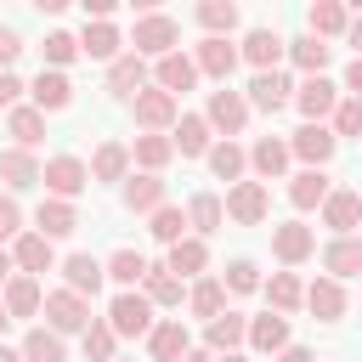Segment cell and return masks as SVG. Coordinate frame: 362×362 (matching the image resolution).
Masks as SVG:
<instances>
[{"instance_id": "48", "label": "cell", "mask_w": 362, "mask_h": 362, "mask_svg": "<svg viewBox=\"0 0 362 362\" xmlns=\"http://www.w3.org/2000/svg\"><path fill=\"white\" fill-rule=\"evenodd\" d=\"M147 221H153L147 232H153L158 243H181V238H187V209H175V204H164V209H153Z\"/></svg>"}, {"instance_id": "31", "label": "cell", "mask_w": 362, "mask_h": 362, "mask_svg": "<svg viewBox=\"0 0 362 362\" xmlns=\"http://www.w3.org/2000/svg\"><path fill=\"white\" fill-rule=\"evenodd\" d=\"M164 266H170L175 277H204V272H209V243L187 232L181 243H170V260H164Z\"/></svg>"}, {"instance_id": "56", "label": "cell", "mask_w": 362, "mask_h": 362, "mask_svg": "<svg viewBox=\"0 0 362 362\" xmlns=\"http://www.w3.org/2000/svg\"><path fill=\"white\" fill-rule=\"evenodd\" d=\"M277 362H317L305 345H288V351H277Z\"/></svg>"}, {"instance_id": "10", "label": "cell", "mask_w": 362, "mask_h": 362, "mask_svg": "<svg viewBox=\"0 0 362 362\" xmlns=\"http://www.w3.org/2000/svg\"><path fill=\"white\" fill-rule=\"evenodd\" d=\"M283 51H288V40H283L277 28H249V34H243V45H238V57H243V62H255V74H272V68L283 62Z\"/></svg>"}, {"instance_id": "24", "label": "cell", "mask_w": 362, "mask_h": 362, "mask_svg": "<svg viewBox=\"0 0 362 362\" xmlns=\"http://www.w3.org/2000/svg\"><path fill=\"white\" fill-rule=\"evenodd\" d=\"M192 62H198V74H209V79H221V85H226V79H232V68H238V45H232V40H209V34H204Z\"/></svg>"}, {"instance_id": "55", "label": "cell", "mask_w": 362, "mask_h": 362, "mask_svg": "<svg viewBox=\"0 0 362 362\" xmlns=\"http://www.w3.org/2000/svg\"><path fill=\"white\" fill-rule=\"evenodd\" d=\"M345 96L362 102V57H351V68H345Z\"/></svg>"}, {"instance_id": "62", "label": "cell", "mask_w": 362, "mask_h": 362, "mask_svg": "<svg viewBox=\"0 0 362 362\" xmlns=\"http://www.w3.org/2000/svg\"><path fill=\"white\" fill-rule=\"evenodd\" d=\"M6 322H11V317H6V300H0V328H6Z\"/></svg>"}, {"instance_id": "40", "label": "cell", "mask_w": 362, "mask_h": 362, "mask_svg": "<svg viewBox=\"0 0 362 362\" xmlns=\"http://www.w3.org/2000/svg\"><path fill=\"white\" fill-rule=\"evenodd\" d=\"M102 272H107L119 288H136V283L147 277V255H141V249H113V255L102 260Z\"/></svg>"}, {"instance_id": "39", "label": "cell", "mask_w": 362, "mask_h": 362, "mask_svg": "<svg viewBox=\"0 0 362 362\" xmlns=\"http://www.w3.org/2000/svg\"><path fill=\"white\" fill-rule=\"evenodd\" d=\"M221 221H226L221 198H215V192H192V204H187V226H192V238H209V232H221Z\"/></svg>"}, {"instance_id": "34", "label": "cell", "mask_w": 362, "mask_h": 362, "mask_svg": "<svg viewBox=\"0 0 362 362\" xmlns=\"http://www.w3.org/2000/svg\"><path fill=\"white\" fill-rule=\"evenodd\" d=\"M260 288H266V300H272V311H277V317H288V311H300V305H305V283H300L294 272H272Z\"/></svg>"}, {"instance_id": "51", "label": "cell", "mask_w": 362, "mask_h": 362, "mask_svg": "<svg viewBox=\"0 0 362 362\" xmlns=\"http://www.w3.org/2000/svg\"><path fill=\"white\" fill-rule=\"evenodd\" d=\"M328 119H334V124H328L334 141H339V136H362V102H356V96H339V107H334Z\"/></svg>"}, {"instance_id": "53", "label": "cell", "mask_w": 362, "mask_h": 362, "mask_svg": "<svg viewBox=\"0 0 362 362\" xmlns=\"http://www.w3.org/2000/svg\"><path fill=\"white\" fill-rule=\"evenodd\" d=\"M17 51H23V40H17V28H6V23H0V74H11V62H17Z\"/></svg>"}, {"instance_id": "12", "label": "cell", "mask_w": 362, "mask_h": 362, "mask_svg": "<svg viewBox=\"0 0 362 362\" xmlns=\"http://www.w3.org/2000/svg\"><path fill=\"white\" fill-rule=\"evenodd\" d=\"M243 102H249V107H260V113H277V107H288V102H294V85H288V74H283V68H272V74H255V79H249Z\"/></svg>"}, {"instance_id": "3", "label": "cell", "mask_w": 362, "mask_h": 362, "mask_svg": "<svg viewBox=\"0 0 362 362\" xmlns=\"http://www.w3.org/2000/svg\"><path fill=\"white\" fill-rule=\"evenodd\" d=\"M107 328H113L119 339L153 334V305H147V294H141V288H119L113 305H107Z\"/></svg>"}, {"instance_id": "16", "label": "cell", "mask_w": 362, "mask_h": 362, "mask_svg": "<svg viewBox=\"0 0 362 362\" xmlns=\"http://www.w3.org/2000/svg\"><path fill=\"white\" fill-rule=\"evenodd\" d=\"M107 283V272H102V260L96 255H68L62 260V288L68 294H79V300H96V288Z\"/></svg>"}, {"instance_id": "8", "label": "cell", "mask_w": 362, "mask_h": 362, "mask_svg": "<svg viewBox=\"0 0 362 362\" xmlns=\"http://www.w3.org/2000/svg\"><path fill=\"white\" fill-rule=\"evenodd\" d=\"M334 130L328 124H300L294 136H288V158H305V170H322L328 158H334Z\"/></svg>"}, {"instance_id": "59", "label": "cell", "mask_w": 362, "mask_h": 362, "mask_svg": "<svg viewBox=\"0 0 362 362\" xmlns=\"http://www.w3.org/2000/svg\"><path fill=\"white\" fill-rule=\"evenodd\" d=\"M215 362H255V356H243V351H226V356H215Z\"/></svg>"}, {"instance_id": "49", "label": "cell", "mask_w": 362, "mask_h": 362, "mask_svg": "<svg viewBox=\"0 0 362 362\" xmlns=\"http://www.w3.org/2000/svg\"><path fill=\"white\" fill-rule=\"evenodd\" d=\"M40 57H45V68H57V74H62V68L79 57V34H62V28H57V34H45Z\"/></svg>"}, {"instance_id": "13", "label": "cell", "mask_w": 362, "mask_h": 362, "mask_svg": "<svg viewBox=\"0 0 362 362\" xmlns=\"http://www.w3.org/2000/svg\"><path fill=\"white\" fill-rule=\"evenodd\" d=\"M294 107L305 113V124H322V119L339 107V85H334L328 74H317V79H305V85L294 90Z\"/></svg>"}, {"instance_id": "47", "label": "cell", "mask_w": 362, "mask_h": 362, "mask_svg": "<svg viewBox=\"0 0 362 362\" xmlns=\"http://www.w3.org/2000/svg\"><path fill=\"white\" fill-rule=\"evenodd\" d=\"M79 339H85V362H113V345H119V334L107 328V317H90V328H85Z\"/></svg>"}, {"instance_id": "20", "label": "cell", "mask_w": 362, "mask_h": 362, "mask_svg": "<svg viewBox=\"0 0 362 362\" xmlns=\"http://www.w3.org/2000/svg\"><path fill=\"white\" fill-rule=\"evenodd\" d=\"M28 96H34V107H40V113H62V107L74 102V79H68V74H57V68H40V79L28 85Z\"/></svg>"}, {"instance_id": "50", "label": "cell", "mask_w": 362, "mask_h": 362, "mask_svg": "<svg viewBox=\"0 0 362 362\" xmlns=\"http://www.w3.org/2000/svg\"><path fill=\"white\" fill-rule=\"evenodd\" d=\"M221 288H232V294H255V288H260V266H255V260H232V266L221 272Z\"/></svg>"}, {"instance_id": "19", "label": "cell", "mask_w": 362, "mask_h": 362, "mask_svg": "<svg viewBox=\"0 0 362 362\" xmlns=\"http://www.w3.org/2000/svg\"><path fill=\"white\" fill-rule=\"evenodd\" d=\"M153 85H158V90H170V96H181V90H192V85H198V62H192L187 51H170V57H158Z\"/></svg>"}, {"instance_id": "6", "label": "cell", "mask_w": 362, "mask_h": 362, "mask_svg": "<svg viewBox=\"0 0 362 362\" xmlns=\"http://www.w3.org/2000/svg\"><path fill=\"white\" fill-rule=\"evenodd\" d=\"M204 124L209 130H221L226 141L249 124V102H243V90H232V85H221V90H209V107H204Z\"/></svg>"}, {"instance_id": "38", "label": "cell", "mask_w": 362, "mask_h": 362, "mask_svg": "<svg viewBox=\"0 0 362 362\" xmlns=\"http://www.w3.org/2000/svg\"><path fill=\"white\" fill-rule=\"evenodd\" d=\"M187 311L204 317V322H215V317L226 311V288H221V277H198V283L187 288Z\"/></svg>"}, {"instance_id": "2", "label": "cell", "mask_w": 362, "mask_h": 362, "mask_svg": "<svg viewBox=\"0 0 362 362\" xmlns=\"http://www.w3.org/2000/svg\"><path fill=\"white\" fill-rule=\"evenodd\" d=\"M40 187H45L51 198L74 204V198L90 187V170H85V158H74V153H57V158H45V164H40Z\"/></svg>"}, {"instance_id": "1", "label": "cell", "mask_w": 362, "mask_h": 362, "mask_svg": "<svg viewBox=\"0 0 362 362\" xmlns=\"http://www.w3.org/2000/svg\"><path fill=\"white\" fill-rule=\"evenodd\" d=\"M181 45V23L175 17H164V11H147V17H136V34H130V51L136 57H170Z\"/></svg>"}, {"instance_id": "4", "label": "cell", "mask_w": 362, "mask_h": 362, "mask_svg": "<svg viewBox=\"0 0 362 362\" xmlns=\"http://www.w3.org/2000/svg\"><path fill=\"white\" fill-rule=\"evenodd\" d=\"M40 311H45V328H51V334H85V328H90V300H79V294H68V288H51Z\"/></svg>"}, {"instance_id": "52", "label": "cell", "mask_w": 362, "mask_h": 362, "mask_svg": "<svg viewBox=\"0 0 362 362\" xmlns=\"http://www.w3.org/2000/svg\"><path fill=\"white\" fill-rule=\"evenodd\" d=\"M23 232V209H17V198L11 192H0V243L6 238H17Z\"/></svg>"}, {"instance_id": "35", "label": "cell", "mask_w": 362, "mask_h": 362, "mask_svg": "<svg viewBox=\"0 0 362 362\" xmlns=\"http://www.w3.org/2000/svg\"><path fill=\"white\" fill-rule=\"evenodd\" d=\"M322 272L339 283V277H356L362 272V238H334L328 249H322Z\"/></svg>"}, {"instance_id": "41", "label": "cell", "mask_w": 362, "mask_h": 362, "mask_svg": "<svg viewBox=\"0 0 362 362\" xmlns=\"http://www.w3.org/2000/svg\"><path fill=\"white\" fill-rule=\"evenodd\" d=\"M23 362H68L62 334H51L45 322H40V328H28V334H23Z\"/></svg>"}, {"instance_id": "27", "label": "cell", "mask_w": 362, "mask_h": 362, "mask_svg": "<svg viewBox=\"0 0 362 362\" xmlns=\"http://www.w3.org/2000/svg\"><path fill=\"white\" fill-rule=\"evenodd\" d=\"M243 345H255L260 356H277V351H288V317H277V311H266V317H249V339Z\"/></svg>"}, {"instance_id": "26", "label": "cell", "mask_w": 362, "mask_h": 362, "mask_svg": "<svg viewBox=\"0 0 362 362\" xmlns=\"http://www.w3.org/2000/svg\"><path fill=\"white\" fill-rule=\"evenodd\" d=\"M345 305H351V300H345V288H339L334 277H317V283L305 288V311H311L317 322H339Z\"/></svg>"}, {"instance_id": "58", "label": "cell", "mask_w": 362, "mask_h": 362, "mask_svg": "<svg viewBox=\"0 0 362 362\" xmlns=\"http://www.w3.org/2000/svg\"><path fill=\"white\" fill-rule=\"evenodd\" d=\"M345 40H351V45H356V57H362V17H356V23L345 28Z\"/></svg>"}, {"instance_id": "29", "label": "cell", "mask_w": 362, "mask_h": 362, "mask_svg": "<svg viewBox=\"0 0 362 362\" xmlns=\"http://www.w3.org/2000/svg\"><path fill=\"white\" fill-rule=\"evenodd\" d=\"M124 209L130 215H153V209H164V181L158 175H124Z\"/></svg>"}, {"instance_id": "54", "label": "cell", "mask_w": 362, "mask_h": 362, "mask_svg": "<svg viewBox=\"0 0 362 362\" xmlns=\"http://www.w3.org/2000/svg\"><path fill=\"white\" fill-rule=\"evenodd\" d=\"M23 90H28V85H23L17 74H0V107H6V113L17 107V96H23Z\"/></svg>"}, {"instance_id": "60", "label": "cell", "mask_w": 362, "mask_h": 362, "mask_svg": "<svg viewBox=\"0 0 362 362\" xmlns=\"http://www.w3.org/2000/svg\"><path fill=\"white\" fill-rule=\"evenodd\" d=\"M0 362H23V351H11V345H0Z\"/></svg>"}, {"instance_id": "9", "label": "cell", "mask_w": 362, "mask_h": 362, "mask_svg": "<svg viewBox=\"0 0 362 362\" xmlns=\"http://www.w3.org/2000/svg\"><path fill=\"white\" fill-rule=\"evenodd\" d=\"M272 255H277L283 266H300V260L317 255V232H311L305 221H283V226H272Z\"/></svg>"}, {"instance_id": "21", "label": "cell", "mask_w": 362, "mask_h": 362, "mask_svg": "<svg viewBox=\"0 0 362 362\" xmlns=\"http://www.w3.org/2000/svg\"><path fill=\"white\" fill-rule=\"evenodd\" d=\"M209 136H215V130L204 124V113H181V119H175V130H170V147H175L181 158H204V153L215 147Z\"/></svg>"}, {"instance_id": "11", "label": "cell", "mask_w": 362, "mask_h": 362, "mask_svg": "<svg viewBox=\"0 0 362 362\" xmlns=\"http://www.w3.org/2000/svg\"><path fill=\"white\" fill-rule=\"evenodd\" d=\"M141 90H147V57L124 51L119 62H107V96H119V102H136Z\"/></svg>"}, {"instance_id": "33", "label": "cell", "mask_w": 362, "mask_h": 362, "mask_svg": "<svg viewBox=\"0 0 362 362\" xmlns=\"http://www.w3.org/2000/svg\"><path fill=\"white\" fill-rule=\"evenodd\" d=\"M85 170H90V181H124L130 175V147L124 141H102Z\"/></svg>"}, {"instance_id": "7", "label": "cell", "mask_w": 362, "mask_h": 362, "mask_svg": "<svg viewBox=\"0 0 362 362\" xmlns=\"http://www.w3.org/2000/svg\"><path fill=\"white\" fill-rule=\"evenodd\" d=\"M238 226H260L266 215H272V192L260 187V181H238V187H226V204H221Z\"/></svg>"}, {"instance_id": "25", "label": "cell", "mask_w": 362, "mask_h": 362, "mask_svg": "<svg viewBox=\"0 0 362 362\" xmlns=\"http://www.w3.org/2000/svg\"><path fill=\"white\" fill-rule=\"evenodd\" d=\"M0 300H6V317L17 322V317H34L40 305H45V294H40V277H6V288H0Z\"/></svg>"}, {"instance_id": "14", "label": "cell", "mask_w": 362, "mask_h": 362, "mask_svg": "<svg viewBox=\"0 0 362 362\" xmlns=\"http://www.w3.org/2000/svg\"><path fill=\"white\" fill-rule=\"evenodd\" d=\"M356 221H362V192L334 187V192L322 198V226H328L334 238H351V232H356Z\"/></svg>"}, {"instance_id": "57", "label": "cell", "mask_w": 362, "mask_h": 362, "mask_svg": "<svg viewBox=\"0 0 362 362\" xmlns=\"http://www.w3.org/2000/svg\"><path fill=\"white\" fill-rule=\"evenodd\" d=\"M6 277H17V266H11V249L0 243V283H6Z\"/></svg>"}, {"instance_id": "28", "label": "cell", "mask_w": 362, "mask_h": 362, "mask_svg": "<svg viewBox=\"0 0 362 362\" xmlns=\"http://www.w3.org/2000/svg\"><path fill=\"white\" fill-rule=\"evenodd\" d=\"M249 170L260 175V187H266V181H277V175L288 170V141H277V136H260V141L249 147Z\"/></svg>"}, {"instance_id": "15", "label": "cell", "mask_w": 362, "mask_h": 362, "mask_svg": "<svg viewBox=\"0 0 362 362\" xmlns=\"http://www.w3.org/2000/svg\"><path fill=\"white\" fill-rule=\"evenodd\" d=\"M11 266H17L23 277H40V272L57 266V249H51L40 232H17V238H11Z\"/></svg>"}, {"instance_id": "43", "label": "cell", "mask_w": 362, "mask_h": 362, "mask_svg": "<svg viewBox=\"0 0 362 362\" xmlns=\"http://www.w3.org/2000/svg\"><path fill=\"white\" fill-rule=\"evenodd\" d=\"M204 158H209V170H215L221 181H232V187H238V181H243V170H249V153H243L238 141H215Z\"/></svg>"}, {"instance_id": "63", "label": "cell", "mask_w": 362, "mask_h": 362, "mask_svg": "<svg viewBox=\"0 0 362 362\" xmlns=\"http://www.w3.org/2000/svg\"><path fill=\"white\" fill-rule=\"evenodd\" d=\"M113 362H119V356H113Z\"/></svg>"}, {"instance_id": "45", "label": "cell", "mask_w": 362, "mask_h": 362, "mask_svg": "<svg viewBox=\"0 0 362 362\" xmlns=\"http://www.w3.org/2000/svg\"><path fill=\"white\" fill-rule=\"evenodd\" d=\"M204 28H209V40H226L232 28H238V6L232 0H198V11H192Z\"/></svg>"}, {"instance_id": "42", "label": "cell", "mask_w": 362, "mask_h": 362, "mask_svg": "<svg viewBox=\"0 0 362 362\" xmlns=\"http://www.w3.org/2000/svg\"><path fill=\"white\" fill-rule=\"evenodd\" d=\"M288 57H294V68H300L305 79H317V74L328 68V57H334V45H322V40H311V34H300V40H288Z\"/></svg>"}, {"instance_id": "61", "label": "cell", "mask_w": 362, "mask_h": 362, "mask_svg": "<svg viewBox=\"0 0 362 362\" xmlns=\"http://www.w3.org/2000/svg\"><path fill=\"white\" fill-rule=\"evenodd\" d=\"M181 362H215V356H209V351H187Z\"/></svg>"}, {"instance_id": "46", "label": "cell", "mask_w": 362, "mask_h": 362, "mask_svg": "<svg viewBox=\"0 0 362 362\" xmlns=\"http://www.w3.org/2000/svg\"><path fill=\"white\" fill-rule=\"evenodd\" d=\"M130 158L147 170V175H158L170 158H175V147H170V136H136V147H130Z\"/></svg>"}, {"instance_id": "36", "label": "cell", "mask_w": 362, "mask_h": 362, "mask_svg": "<svg viewBox=\"0 0 362 362\" xmlns=\"http://www.w3.org/2000/svg\"><path fill=\"white\" fill-rule=\"evenodd\" d=\"M305 23H311V40H339V34L351 28V11H345L339 0H317V6L305 11Z\"/></svg>"}, {"instance_id": "37", "label": "cell", "mask_w": 362, "mask_h": 362, "mask_svg": "<svg viewBox=\"0 0 362 362\" xmlns=\"http://www.w3.org/2000/svg\"><path fill=\"white\" fill-rule=\"evenodd\" d=\"M6 130H11V141H17L23 153H34V147L45 141V113H40V107H11V113H6Z\"/></svg>"}, {"instance_id": "18", "label": "cell", "mask_w": 362, "mask_h": 362, "mask_svg": "<svg viewBox=\"0 0 362 362\" xmlns=\"http://www.w3.org/2000/svg\"><path fill=\"white\" fill-rule=\"evenodd\" d=\"M243 339H249V317L243 311H221L215 322H204V351H215V356L238 351Z\"/></svg>"}, {"instance_id": "44", "label": "cell", "mask_w": 362, "mask_h": 362, "mask_svg": "<svg viewBox=\"0 0 362 362\" xmlns=\"http://www.w3.org/2000/svg\"><path fill=\"white\" fill-rule=\"evenodd\" d=\"M141 294H147V305H181V277L170 266H147Z\"/></svg>"}, {"instance_id": "23", "label": "cell", "mask_w": 362, "mask_h": 362, "mask_svg": "<svg viewBox=\"0 0 362 362\" xmlns=\"http://www.w3.org/2000/svg\"><path fill=\"white\" fill-rule=\"evenodd\" d=\"M79 57L119 62V57H124V34H119L113 23H85V34H79Z\"/></svg>"}, {"instance_id": "5", "label": "cell", "mask_w": 362, "mask_h": 362, "mask_svg": "<svg viewBox=\"0 0 362 362\" xmlns=\"http://www.w3.org/2000/svg\"><path fill=\"white\" fill-rule=\"evenodd\" d=\"M130 113H136V124H141V136H164V130H175V96L170 90H158V85H147L136 102H130Z\"/></svg>"}, {"instance_id": "22", "label": "cell", "mask_w": 362, "mask_h": 362, "mask_svg": "<svg viewBox=\"0 0 362 362\" xmlns=\"http://www.w3.org/2000/svg\"><path fill=\"white\" fill-rule=\"evenodd\" d=\"M34 232H40L45 243H57V238L79 232V209H74V204H62V198H45V204L34 209Z\"/></svg>"}, {"instance_id": "32", "label": "cell", "mask_w": 362, "mask_h": 362, "mask_svg": "<svg viewBox=\"0 0 362 362\" xmlns=\"http://www.w3.org/2000/svg\"><path fill=\"white\" fill-rule=\"evenodd\" d=\"M0 181H6L11 192L40 187V158H34V153H23V147H6V153H0Z\"/></svg>"}, {"instance_id": "30", "label": "cell", "mask_w": 362, "mask_h": 362, "mask_svg": "<svg viewBox=\"0 0 362 362\" xmlns=\"http://www.w3.org/2000/svg\"><path fill=\"white\" fill-rule=\"evenodd\" d=\"M328 192H334L328 170H300V175H288V204H294V209H322Z\"/></svg>"}, {"instance_id": "17", "label": "cell", "mask_w": 362, "mask_h": 362, "mask_svg": "<svg viewBox=\"0 0 362 362\" xmlns=\"http://www.w3.org/2000/svg\"><path fill=\"white\" fill-rule=\"evenodd\" d=\"M147 351H153V362H181V356L192 351V334H187V322H181V317H164V322H153V334H147Z\"/></svg>"}]
</instances>
